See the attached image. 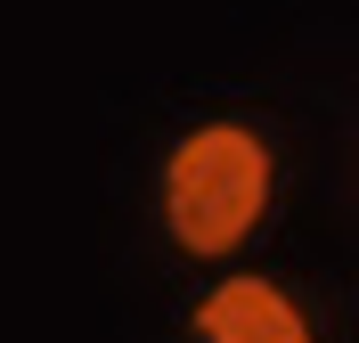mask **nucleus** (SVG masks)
Here are the masks:
<instances>
[{"mask_svg":"<svg viewBox=\"0 0 359 343\" xmlns=\"http://www.w3.org/2000/svg\"><path fill=\"white\" fill-rule=\"evenodd\" d=\"M278 196V156L253 123H196L163 156V229L188 262H221L262 229Z\"/></svg>","mask_w":359,"mask_h":343,"instance_id":"f257e3e1","label":"nucleus"},{"mask_svg":"<svg viewBox=\"0 0 359 343\" xmlns=\"http://www.w3.org/2000/svg\"><path fill=\"white\" fill-rule=\"evenodd\" d=\"M188 335H196V343H318L311 335V311H302L278 278H262V270L221 278V286L196 302Z\"/></svg>","mask_w":359,"mask_h":343,"instance_id":"f03ea898","label":"nucleus"}]
</instances>
